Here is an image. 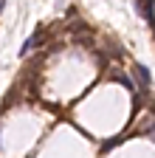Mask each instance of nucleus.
Returning <instances> with one entry per match:
<instances>
[{"label":"nucleus","instance_id":"1","mask_svg":"<svg viewBox=\"0 0 155 158\" xmlns=\"http://www.w3.org/2000/svg\"><path fill=\"white\" fill-rule=\"evenodd\" d=\"M133 73H135V79H138V88L147 93L149 90V85H152V76H149V71H147V65H141V62H135L133 65Z\"/></svg>","mask_w":155,"mask_h":158}]
</instances>
